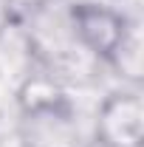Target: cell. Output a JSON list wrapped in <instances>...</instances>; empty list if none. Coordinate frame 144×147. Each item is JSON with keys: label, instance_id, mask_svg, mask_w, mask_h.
Returning a JSON list of instances; mask_svg holds the SVG:
<instances>
[{"label": "cell", "instance_id": "1", "mask_svg": "<svg viewBox=\"0 0 144 147\" xmlns=\"http://www.w3.org/2000/svg\"><path fill=\"white\" fill-rule=\"evenodd\" d=\"M68 23L76 45L99 62H108L130 31L127 14L113 3H73L68 6Z\"/></svg>", "mask_w": 144, "mask_h": 147}, {"label": "cell", "instance_id": "2", "mask_svg": "<svg viewBox=\"0 0 144 147\" xmlns=\"http://www.w3.org/2000/svg\"><path fill=\"white\" fill-rule=\"evenodd\" d=\"M99 147H141L144 142V102L139 91H113L96 110Z\"/></svg>", "mask_w": 144, "mask_h": 147}, {"label": "cell", "instance_id": "3", "mask_svg": "<svg viewBox=\"0 0 144 147\" xmlns=\"http://www.w3.org/2000/svg\"><path fill=\"white\" fill-rule=\"evenodd\" d=\"M37 65H40V57L26 20L3 17L0 20V82L11 85L14 91Z\"/></svg>", "mask_w": 144, "mask_h": 147}, {"label": "cell", "instance_id": "4", "mask_svg": "<svg viewBox=\"0 0 144 147\" xmlns=\"http://www.w3.org/2000/svg\"><path fill=\"white\" fill-rule=\"evenodd\" d=\"M17 136L23 147H79V130L71 105L45 113H23Z\"/></svg>", "mask_w": 144, "mask_h": 147}, {"label": "cell", "instance_id": "5", "mask_svg": "<svg viewBox=\"0 0 144 147\" xmlns=\"http://www.w3.org/2000/svg\"><path fill=\"white\" fill-rule=\"evenodd\" d=\"M14 99L20 105V113H45V110L68 108L62 79L45 65H37L14 88Z\"/></svg>", "mask_w": 144, "mask_h": 147}, {"label": "cell", "instance_id": "6", "mask_svg": "<svg viewBox=\"0 0 144 147\" xmlns=\"http://www.w3.org/2000/svg\"><path fill=\"white\" fill-rule=\"evenodd\" d=\"M108 62L119 71V76H124L130 82H141V40H139L136 23H130V31L124 34L122 45L110 54Z\"/></svg>", "mask_w": 144, "mask_h": 147}]
</instances>
